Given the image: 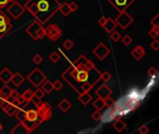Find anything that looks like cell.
<instances>
[{
    "instance_id": "obj_1",
    "label": "cell",
    "mask_w": 159,
    "mask_h": 134,
    "mask_svg": "<svg viewBox=\"0 0 159 134\" xmlns=\"http://www.w3.org/2000/svg\"><path fill=\"white\" fill-rule=\"evenodd\" d=\"M64 81L78 94L82 92L81 84L89 82L95 86L101 79V72L85 55H80L71 66L61 74Z\"/></svg>"
},
{
    "instance_id": "obj_2",
    "label": "cell",
    "mask_w": 159,
    "mask_h": 134,
    "mask_svg": "<svg viewBox=\"0 0 159 134\" xmlns=\"http://www.w3.org/2000/svg\"><path fill=\"white\" fill-rule=\"evenodd\" d=\"M59 0H28L24 9L41 24H45L59 11Z\"/></svg>"
},
{
    "instance_id": "obj_3",
    "label": "cell",
    "mask_w": 159,
    "mask_h": 134,
    "mask_svg": "<svg viewBox=\"0 0 159 134\" xmlns=\"http://www.w3.org/2000/svg\"><path fill=\"white\" fill-rule=\"evenodd\" d=\"M35 107L40 124L49 121L52 117V109L49 102H44L38 100V102H35Z\"/></svg>"
},
{
    "instance_id": "obj_4",
    "label": "cell",
    "mask_w": 159,
    "mask_h": 134,
    "mask_svg": "<svg viewBox=\"0 0 159 134\" xmlns=\"http://www.w3.org/2000/svg\"><path fill=\"white\" fill-rule=\"evenodd\" d=\"M20 123L28 129L29 133L33 132L40 125L36 110H33V109L27 110L24 120L22 122H20Z\"/></svg>"
},
{
    "instance_id": "obj_5",
    "label": "cell",
    "mask_w": 159,
    "mask_h": 134,
    "mask_svg": "<svg viewBox=\"0 0 159 134\" xmlns=\"http://www.w3.org/2000/svg\"><path fill=\"white\" fill-rule=\"evenodd\" d=\"M25 31L35 41L43 39L45 37V28L43 27V24H41L37 20H34L33 22H31L26 27Z\"/></svg>"
},
{
    "instance_id": "obj_6",
    "label": "cell",
    "mask_w": 159,
    "mask_h": 134,
    "mask_svg": "<svg viewBox=\"0 0 159 134\" xmlns=\"http://www.w3.org/2000/svg\"><path fill=\"white\" fill-rule=\"evenodd\" d=\"M47 79V76L39 68H35L27 76V80L35 87H39L42 83Z\"/></svg>"
},
{
    "instance_id": "obj_7",
    "label": "cell",
    "mask_w": 159,
    "mask_h": 134,
    "mask_svg": "<svg viewBox=\"0 0 159 134\" xmlns=\"http://www.w3.org/2000/svg\"><path fill=\"white\" fill-rule=\"evenodd\" d=\"M12 29L10 19L0 9V38H3Z\"/></svg>"
},
{
    "instance_id": "obj_8",
    "label": "cell",
    "mask_w": 159,
    "mask_h": 134,
    "mask_svg": "<svg viewBox=\"0 0 159 134\" xmlns=\"http://www.w3.org/2000/svg\"><path fill=\"white\" fill-rule=\"evenodd\" d=\"M115 20L116 22L117 26H119L121 29L125 30V29H127L132 24V22L134 21V19L125 10V11L119 12L118 16L116 18Z\"/></svg>"
},
{
    "instance_id": "obj_9",
    "label": "cell",
    "mask_w": 159,
    "mask_h": 134,
    "mask_svg": "<svg viewBox=\"0 0 159 134\" xmlns=\"http://www.w3.org/2000/svg\"><path fill=\"white\" fill-rule=\"evenodd\" d=\"M7 11L8 13L15 20L19 19L22 14L24 13L25 9L24 6H21L18 1H13L8 8H7Z\"/></svg>"
},
{
    "instance_id": "obj_10",
    "label": "cell",
    "mask_w": 159,
    "mask_h": 134,
    "mask_svg": "<svg viewBox=\"0 0 159 134\" xmlns=\"http://www.w3.org/2000/svg\"><path fill=\"white\" fill-rule=\"evenodd\" d=\"M61 35L62 31L57 24H50L47 28H45V36H48L51 41L58 40Z\"/></svg>"
},
{
    "instance_id": "obj_11",
    "label": "cell",
    "mask_w": 159,
    "mask_h": 134,
    "mask_svg": "<svg viewBox=\"0 0 159 134\" xmlns=\"http://www.w3.org/2000/svg\"><path fill=\"white\" fill-rule=\"evenodd\" d=\"M92 52L100 61H103L111 53V50H110V49L106 46L104 43L101 42L93 49Z\"/></svg>"
},
{
    "instance_id": "obj_12",
    "label": "cell",
    "mask_w": 159,
    "mask_h": 134,
    "mask_svg": "<svg viewBox=\"0 0 159 134\" xmlns=\"http://www.w3.org/2000/svg\"><path fill=\"white\" fill-rule=\"evenodd\" d=\"M134 1L135 0H108V2L118 12L127 10L128 8L133 4Z\"/></svg>"
},
{
    "instance_id": "obj_13",
    "label": "cell",
    "mask_w": 159,
    "mask_h": 134,
    "mask_svg": "<svg viewBox=\"0 0 159 134\" xmlns=\"http://www.w3.org/2000/svg\"><path fill=\"white\" fill-rule=\"evenodd\" d=\"M12 100H13L12 98H9L8 100L0 102V108H1L9 117L14 116V114L16 113V111L19 108L12 103Z\"/></svg>"
},
{
    "instance_id": "obj_14",
    "label": "cell",
    "mask_w": 159,
    "mask_h": 134,
    "mask_svg": "<svg viewBox=\"0 0 159 134\" xmlns=\"http://www.w3.org/2000/svg\"><path fill=\"white\" fill-rule=\"evenodd\" d=\"M96 94L98 97H101L102 99L108 97V96H111L112 94V89L105 84H102L97 91H96Z\"/></svg>"
},
{
    "instance_id": "obj_15",
    "label": "cell",
    "mask_w": 159,
    "mask_h": 134,
    "mask_svg": "<svg viewBox=\"0 0 159 134\" xmlns=\"http://www.w3.org/2000/svg\"><path fill=\"white\" fill-rule=\"evenodd\" d=\"M11 87L8 86V84H4V86L0 88V102H2L9 98H10Z\"/></svg>"
},
{
    "instance_id": "obj_16",
    "label": "cell",
    "mask_w": 159,
    "mask_h": 134,
    "mask_svg": "<svg viewBox=\"0 0 159 134\" xmlns=\"http://www.w3.org/2000/svg\"><path fill=\"white\" fill-rule=\"evenodd\" d=\"M116 27H117V24H116V20H113L112 18H107L105 24L102 25V28L104 29V31L109 34L113 31H115Z\"/></svg>"
},
{
    "instance_id": "obj_17",
    "label": "cell",
    "mask_w": 159,
    "mask_h": 134,
    "mask_svg": "<svg viewBox=\"0 0 159 134\" xmlns=\"http://www.w3.org/2000/svg\"><path fill=\"white\" fill-rule=\"evenodd\" d=\"M13 73L8 68V67H5L3 68V70L0 72V81L3 82L4 84H8L9 82H10V78L12 76Z\"/></svg>"
},
{
    "instance_id": "obj_18",
    "label": "cell",
    "mask_w": 159,
    "mask_h": 134,
    "mask_svg": "<svg viewBox=\"0 0 159 134\" xmlns=\"http://www.w3.org/2000/svg\"><path fill=\"white\" fill-rule=\"evenodd\" d=\"M131 55L136 61H140L142 57L145 56V50L142 46H137L131 51Z\"/></svg>"
},
{
    "instance_id": "obj_19",
    "label": "cell",
    "mask_w": 159,
    "mask_h": 134,
    "mask_svg": "<svg viewBox=\"0 0 159 134\" xmlns=\"http://www.w3.org/2000/svg\"><path fill=\"white\" fill-rule=\"evenodd\" d=\"M10 82L15 86V87H20L22 83L24 82V77L20 73L16 72L15 74L12 75L11 78H10Z\"/></svg>"
},
{
    "instance_id": "obj_20",
    "label": "cell",
    "mask_w": 159,
    "mask_h": 134,
    "mask_svg": "<svg viewBox=\"0 0 159 134\" xmlns=\"http://www.w3.org/2000/svg\"><path fill=\"white\" fill-rule=\"evenodd\" d=\"M10 133L11 134H27V133H29V131H28V129L22 125L20 122L18 124V125H16L11 130H10Z\"/></svg>"
},
{
    "instance_id": "obj_21",
    "label": "cell",
    "mask_w": 159,
    "mask_h": 134,
    "mask_svg": "<svg viewBox=\"0 0 159 134\" xmlns=\"http://www.w3.org/2000/svg\"><path fill=\"white\" fill-rule=\"evenodd\" d=\"M58 107H59V109L62 112V113H66V112H68L70 109H71V107H72V103L68 101L67 99H62L60 102H59V104H58Z\"/></svg>"
},
{
    "instance_id": "obj_22",
    "label": "cell",
    "mask_w": 159,
    "mask_h": 134,
    "mask_svg": "<svg viewBox=\"0 0 159 134\" xmlns=\"http://www.w3.org/2000/svg\"><path fill=\"white\" fill-rule=\"evenodd\" d=\"M91 99H92V97H91V95H90L88 92L83 91V92H81V93L78 94V100H79V102H80L83 105L88 104V102H89L90 101H91Z\"/></svg>"
},
{
    "instance_id": "obj_23",
    "label": "cell",
    "mask_w": 159,
    "mask_h": 134,
    "mask_svg": "<svg viewBox=\"0 0 159 134\" xmlns=\"http://www.w3.org/2000/svg\"><path fill=\"white\" fill-rule=\"evenodd\" d=\"M45 93L47 94H50L52 92V91H54L53 89V85H52V82L50 81V80H45L43 83H42V87H41Z\"/></svg>"
},
{
    "instance_id": "obj_24",
    "label": "cell",
    "mask_w": 159,
    "mask_h": 134,
    "mask_svg": "<svg viewBox=\"0 0 159 134\" xmlns=\"http://www.w3.org/2000/svg\"><path fill=\"white\" fill-rule=\"evenodd\" d=\"M126 123L122 120V119H120V118H117L116 120V122L113 123V127L115 128V129L117 131V132H122L124 129H125V128H126Z\"/></svg>"
},
{
    "instance_id": "obj_25",
    "label": "cell",
    "mask_w": 159,
    "mask_h": 134,
    "mask_svg": "<svg viewBox=\"0 0 159 134\" xmlns=\"http://www.w3.org/2000/svg\"><path fill=\"white\" fill-rule=\"evenodd\" d=\"M25 115H26V111L24 108H18V110L16 111V113L14 114L15 117L19 120V122H22L24 120Z\"/></svg>"
},
{
    "instance_id": "obj_26",
    "label": "cell",
    "mask_w": 159,
    "mask_h": 134,
    "mask_svg": "<svg viewBox=\"0 0 159 134\" xmlns=\"http://www.w3.org/2000/svg\"><path fill=\"white\" fill-rule=\"evenodd\" d=\"M21 96L24 98V100H25V102L26 103H29L30 102H32L33 100H34V98H35V95H34V92H33V91H31L30 88H28V89H26V91L21 94Z\"/></svg>"
},
{
    "instance_id": "obj_27",
    "label": "cell",
    "mask_w": 159,
    "mask_h": 134,
    "mask_svg": "<svg viewBox=\"0 0 159 134\" xmlns=\"http://www.w3.org/2000/svg\"><path fill=\"white\" fill-rule=\"evenodd\" d=\"M59 11H60L63 16H65V17L69 16V15L72 13L71 10H70V8H69V6H68L67 3H62V4H61V5H60V8H59Z\"/></svg>"
},
{
    "instance_id": "obj_28",
    "label": "cell",
    "mask_w": 159,
    "mask_h": 134,
    "mask_svg": "<svg viewBox=\"0 0 159 134\" xmlns=\"http://www.w3.org/2000/svg\"><path fill=\"white\" fill-rule=\"evenodd\" d=\"M93 106L96 110H102L105 105H104V99L101 98V97H98L94 102H93Z\"/></svg>"
},
{
    "instance_id": "obj_29",
    "label": "cell",
    "mask_w": 159,
    "mask_h": 134,
    "mask_svg": "<svg viewBox=\"0 0 159 134\" xmlns=\"http://www.w3.org/2000/svg\"><path fill=\"white\" fill-rule=\"evenodd\" d=\"M94 86L91 84V83H89V82H84L81 84V91L82 92L85 91V92H89L92 89Z\"/></svg>"
},
{
    "instance_id": "obj_30",
    "label": "cell",
    "mask_w": 159,
    "mask_h": 134,
    "mask_svg": "<svg viewBox=\"0 0 159 134\" xmlns=\"http://www.w3.org/2000/svg\"><path fill=\"white\" fill-rule=\"evenodd\" d=\"M110 38L113 42H117L121 38V35H120V33H118L117 31L115 30V31H113V32L110 33Z\"/></svg>"
},
{
    "instance_id": "obj_31",
    "label": "cell",
    "mask_w": 159,
    "mask_h": 134,
    "mask_svg": "<svg viewBox=\"0 0 159 134\" xmlns=\"http://www.w3.org/2000/svg\"><path fill=\"white\" fill-rule=\"evenodd\" d=\"M149 36L153 39H155L159 35V27H152V29L148 33Z\"/></svg>"
},
{
    "instance_id": "obj_32",
    "label": "cell",
    "mask_w": 159,
    "mask_h": 134,
    "mask_svg": "<svg viewBox=\"0 0 159 134\" xmlns=\"http://www.w3.org/2000/svg\"><path fill=\"white\" fill-rule=\"evenodd\" d=\"M104 105L107 108H112L113 106H115V101H113V98L108 96V97L104 98Z\"/></svg>"
},
{
    "instance_id": "obj_33",
    "label": "cell",
    "mask_w": 159,
    "mask_h": 134,
    "mask_svg": "<svg viewBox=\"0 0 159 134\" xmlns=\"http://www.w3.org/2000/svg\"><path fill=\"white\" fill-rule=\"evenodd\" d=\"M62 46H63V48H64L66 50H70L74 47V42H73L72 40H70V39H66V40L63 42Z\"/></svg>"
},
{
    "instance_id": "obj_34",
    "label": "cell",
    "mask_w": 159,
    "mask_h": 134,
    "mask_svg": "<svg viewBox=\"0 0 159 134\" xmlns=\"http://www.w3.org/2000/svg\"><path fill=\"white\" fill-rule=\"evenodd\" d=\"M45 94H46V93L44 92L43 89H42V88H38V87L36 88V91L34 92L35 98H36L37 100H41V99L45 96Z\"/></svg>"
},
{
    "instance_id": "obj_35",
    "label": "cell",
    "mask_w": 159,
    "mask_h": 134,
    "mask_svg": "<svg viewBox=\"0 0 159 134\" xmlns=\"http://www.w3.org/2000/svg\"><path fill=\"white\" fill-rule=\"evenodd\" d=\"M91 117H92V119L95 120V121H100L101 118H102V113H101V111H100V110H96V111L92 112Z\"/></svg>"
},
{
    "instance_id": "obj_36",
    "label": "cell",
    "mask_w": 159,
    "mask_h": 134,
    "mask_svg": "<svg viewBox=\"0 0 159 134\" xmlns=\"http://www.w3.org/2000/svg\"><path fill=\"white\" fill-rule=\"evenodd\" d=\"M132 41H133V39L128 35H126L122 37V43L125 45V46H129V45L132 43Z\"/></svg>"
},
{
    "instance_id": "obj_37",
    "label": "cell",
    "mask_w": 159,
    "mask_h": 134,
    "mask_svg": "<svg viewBox=\"0 0 159 134\" xmlns=\"http://www.w3.org/2000/svg\"><path fill=\"white\" fill-rule=\"evenodd\" d=\"M150 24L153 27H159V14H156L153 18H152Z\"/></svg>"
},
{
    "instance_id": "obj_38",
    "label": "cell",
    "mask_w": 159,
    "mask_h": 134,
    "mask_svg": "<svg viewBox=\"0 0 159 134\" xmlns=\"http://www.w3.org/2000/svg\"><path fill=\"white\" fill-rule=\"evenodd\" d=\"M60 59H61V56H60V54L59 53H57V52H52L50 55V60L52 61V62H58L59 61H60Z\"/></svg>"
},
{
    "instance_id": "obj_39",
    "label": "cell",
    "mask_w": 159,
    "mask_h": 134,
    "mask_svg": "<svg viewBox=\"0 0 159 134\" xmlns=\"http://www.w3.org/2000/svg\"><path fill=\"white\" fill-rule=\"evenodd\" d=\"M52 85H53V89H55V91H60L63 87L62 82L60 80H56L55 82L52 83Z\"/></svg>"
},
{
    "instance_id": "obj_40",
    "label": "cell",
    "mask_w": 159,
    "mask_h": 134,
    "mask_svg": "<svg viewBox=\"0 0 159 134\" xmlns=\"http://www.w3.org/2000/svg\"><path fill=\"white\" fill-rule=\"evenodd\" d=\"M111 77H112L111 74L108 73L107 71H105V72H103V73H101V79L103 80L104 82H108V81L111 79Z\"/></svg>"
},
{
    "instance_id": "obj_41",
    "label": "cell",
    "mask_w": 159,
    "mask_h": 134,
    "mask_svg": "<svg viewBox=\"0 0 159 134\" xmlns=\"http://www.w3.org/2000/svg\"><path fill=\"white\" fill-rule=\"evenodd\" d=\"M33 61H34V63H35L36 65H38V64H40L42 61H43V57L40 55V54H35L34 57H33Z\"/></svg>"
},
{
    "instance_id": "obj_42",
    "label": "cell",
    "mask_w": 159,
    "mask_h": 134,
    "mask_svg": "<svg viewBox=\"0 0 159 134\" xmlns=\"http://www.w3.org/2000/svg\"><path fill=\"white\" fill-rule=\"evenodd\" d=\"M150 47H151V49H153V50H155V51H157V50H159V42H158V40H157L156 38L151 43Z\"/></svg>"
},
{
    "instance_id": "obj_43",
    "label": "cell",
    "mask_w": 159,
    "mask_h": 134,
    "mask_svg": "<svg viewBox=\"0 0 159 134\" xmlns=\"http://www.w3.org/2000/svg\"><path fill=\"white\" fill-rule=\"evenodd\" d=\"M138 131L141 134H147L149 132V128L145 125H142L140 128H138Z\"/></svg>"
},
{
    "instance_id": "obj_44",
    "label": "cell",
    "mask_w": 159,
    "mask_h": 134,
    "mask_svg": "<svg viewBox=\"0 0 159 134\" xmlns=\"http://www.w3.org/2000/svg\"><path fill=\"white\" fill-rule=\"evenodd\" d=\"M147 74L150 76H154L156 74H157V70H156V68L155 67H150V68L148 69V71H147Z\"/></svg>"
},
{
    "instance_id": "obj_45",
    "label": "cell",
    "mask_w": 159,
    "mask_h": 134,
    "mask_svg": "<svg viewBox=\"0 0 159 134\" xmlns=\"http://www.w3.org/2000/svg\"><path fill=\"white\" fill-rule=\"evenodd\" d=\"M68 6H69V8H70L71 12H75V11H76L77 9H78V5H77L76 2H71L70 4H68Z\"/></svg>"
},
{
    "instance_id": "obj_46",
    "label": "cell",
    "mask_w": 159,
    "mask_h": 134,
    "mask_svg": "<svg viewBox=\"0 0 159 134\" xmlns=\"http://www.w3.org/2000/svg\"><path fill=\"white\" fill-rule=\"evenodd\" d=\"M9 3V0H0V9H5Z\"/></svg>"
},
{
    "instance_id": "obj_47",
    "label": "cell",
    "mask_w": 159,
    "mask_h": 134,
    "mask_svg": "<svg viewBox=\"0 0 159 134\" xmlns=\"http://www.w3.org/2000/svg\"><path fill=\"white\" fill-rule=\"evenodd\" d=\"M16 100L18 101V102H19V103H20V105H22V104L26 103V102H25V100H24V98L22 97L21 95H19V96H18V97L16 98ZM26 104H27V103H26Z\"/></svg>"
},
{
    "instance_id": "obj_48",
    "label": "cell",
    "mask_w": 159,
    "mask_h": 134,
    "mask_svg": "<svg viewBox=\"0 0 159 134\" xmlns=\"http://www.w3.org/2000/svg\"><path fill=\"white\" fill-rule=\"evenodd\" d=\"M19 92L18 91H16V89H11V93H10V98L12 99H16L18 96H19Z\"/></svg>"
},
{
    "instance_id": "obj_49",
    "label": "cell",
    "mask_w": 159,
    "mask_h": 134,
    "mask_svg": "<svg viewBox=\"0 0 159 134\" xmlns=\"http://www.w3.org/2000/svg\"><path fill=\"white\" fill-rule=\"evenodd\" d=\"M106 17H104V16H102V17H101L99 20H98V24L101 25V26H102L104 24H105V21H106Z\"/></svg>"
},
{
    "instance_id": "obj_50",
    "label": "cell",
    "mask_w": 159,
    "mask_h": 134,
    "mask_svg": "<svg viewBox=\"0 0 159 134\" xmlns=\"http://www.w3.org/2000/svg\"><path fill=\"white\" fill-rule=\"evenodd\" d=\"M2 129H3V126H2V124H1V123H0V132L2 131Z\"/></svg>"
},
{
    "instance_id": "obj_51",
    "label": "cell",
    "mask_w": 159,
    "mask_h": 134,
    "mask_svg": "<svg viewBox=\"0 0 159 134\" xmlns=\"http://www.w3.org/2000/svg\"><path fill=\"white\" fill-rule=\"evenodd\" d=\"M10 1H11V2H13V1H15V0H9V2H10Z\"/></svg>"
}]
</instances>
